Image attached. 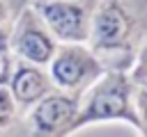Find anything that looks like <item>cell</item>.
Masks as SVG:
<instances>
[{"label": "cell", "mask_w": 147, "mask_h": 137, "mask_svg": "<svg viewBox=\"0 0 147 137\" xmlns=\"http://www.w3.org/2000/svg\"><path fill=\"white\" fill-rule=\"evenodd\" d=\"M147 37V0H96L87 46L106 68L129 71Z\"/></svg>", "instance_id": "obj_1"}, {"label": "cell", "mask_w": 147, "mask_h": 137, "mask_svg": "<svg viewBox=\"0 0 147 137\" xmlns=\"http://www.w3.org/2000/svg\"><path fill=\"white\" fill-rule=\"evenodd\" d=\"M124 121L133 130H140V116L133 105V89L129 71L106 68L78 98V112L71 123V132L92 123Z\"/></svg>", "instance_id": "obj_2"}, {"label": "cell", "mask_w": 147, "mask_h": 137, "mask_svg": "<svg viewBox=\"0 0 147 137\" xmlns=\"http://www.w3.org/2000/svg\"><path fill=\"white\" fill-rule=\"evenodd\" d=\"M46 71L57 91L80 98V94L106 71V66L87 43H57Z\"/></svg>", "instance_id": "obj_3"}, {"label": "cell", "mask_w": 147, "mask_h": 137, "mask_svg": "<svg viewBox=\"0 0 147 137\" xmlns=\"http://www.w3.org/2000/svg\"><path fill=\"white\" fill-rule=\"evenodd\" d=\"M57 43H87L96 0H30Z\"/></svg>", "instance_id": "obj_4"}, {"label": "cell", "mask_w": 147, "mask_h": 137, "mask_svg": "<svg viewBox=\"0 0 147 137\" xmlns=\"http://www.w3.org/2000/svg\"><path fill=\"white\" fill-rule=\"evenodd\" d=\"M78 112V96L53 89L21 114L23 137H71V123Z\"/></svg>", "instance_id": "obj_5"}, {"label": "cell", "mask_w": 147, "mask_h": 137, "mask_svg": "<svg viewBox=\"0 0 147 137\" xmlns=\"http://www.w3.org/2000/svg\"><path fill=\"white\" fill-rule=\"evenodd\" d=\"M57 48L55 37L51 34V30L46 27V23L41 21V16L34 11V7L28 2L9 32V55L23 62H32L39 66H46L48 59L53 57Z\"/></svg>", "instance_id": "obj_6"}, {"label": "cell", "mask_w": 147, "mask_h": 137, "mask_svg": "<svg viewBox=\"0 0 147 137\" xmlns=\"http://www.w3.org/2000/svg\"><path fill=\"white\" fill-rule=\"evenodd\" d=\"M7 89L18 107V112L23 114L28 107H32L39 98H44L46 94H51L55 87L48 78L46 66L32 64V62H23L11 57V66H9V75H7Z\"/></svg>", "instance_id": "obj_7"}, {"label": "cell", "mask_w": 147, "mask_h": 137, "mask_svg": "<svg viewBox=\"0 0 147 137\" xmlns=\"http://www.w3.org/2000/svg\"><path fill=\"white\" fill-rule=\"evenodd\" d=\"M0 137H23L21 112H18L7 84H0Z\"/></svg>", "instance_id": "obj_8"}, {"label": "cell", "mask_w": 147, "mask_h": 137, "mask_svg": "<svg viewBox=\"0 0 147 137\" xmlns=\"http://www.w3.org/2000/svg\"><path fill=\"white\" fill-rule=\"evenodd\" d=\"M129 78L133 89V105L142 123V119H147V68H129Z\"/></svg>", "instance_id": "obj_9"}, {"label": "cell", "mask_w": 147, "mask_h": 137, "mask_svg": "<svg viewBox=\"0 0 147 137\" xmlns=\"http://www.w3.org/2000/svg\"><path fill=\"white\" fill-rule=\"evenodd\" d=\"M30 0H0V30L2 27H11L18 11L28 5Z\"/></svg>", "instance_id": "obj_10"}, {"label": "cell", "mask_w": 147, "mask_h": 137, "mask_svg": "<svg viewBox=\"0 0 147 137\" xmlns=\"http://www.w3.org/2000/svg\"><path fill=\"white\" fill-rule=\"evenodd\" d=\"M131 68H147V37H145V41L140 43V48H138V53H136V62H133Z\"/></svg>", "instance_id": "obj_11"}, {"label": "cell", "mask_w": 147, "mask_h": 137, "mask_svg": "<svg viewBox=\"0 0 147 137\" xmlns=\"http://www.w3.org/2000/svg\"><path fill=\"white\" fill-rule=\"evenodd\" d=\"M9 66H11V55H0V84L7 82V75H9Z\"/></svg>", "instance_id": "obj_12"}, {"label": "cell", "mask_w": 147, "mask_h": 137, "mask_svg": "<svg viewBox=\"0 0 147 137\" xmlns=\"http://www.w3.org/2000/svg\"><path fill=\"white\" fill-rule=\"evenodd\" d=\"M9 32H11V27H2L0 30V55L9 53Z\"/></svg>", "instance_id": "obj_13"}, {"label": "cell", "mask_w": 147, "mask_h": 137, "mask_svg": "<svg viewBox=\"0 0 147 137\" xmlns=\"http://www.w3.org/2000/svg\"><path fill=\"white\" fill-rule=\"evenodd\" d=\"M138 135H140V137H147V119H142V123H140V130H138Z\"/></svg>", "instance_id": "obj_14"}]
</instances>
